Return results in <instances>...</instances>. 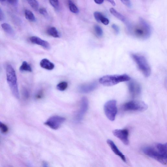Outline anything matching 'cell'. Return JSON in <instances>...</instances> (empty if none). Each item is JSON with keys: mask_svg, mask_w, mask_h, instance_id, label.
<instances>
[{"mask_svg": "<svg viewBox=\"0 0 167 167\" xmlns=\"http://www.w3.org/2000/svg\"><path fill=\"white\" fill-rule=\"evenodd\" d=\"M89 108V102L87 98L83 97L81 101L80 108L76 115L75 121L77 123L81 122L83 119Z\"/></svg>", "mask_w": 167, "mask_h": 167, "instance_id": "ba28073f", "label": "cell"}, {"mask_svg": "<svg viewBox=\"0 0 167 167\" xmlns=\"http://www.w3.org/2000/svg\"><path fill=\"white\" fill-rule=\"evenodd\" d=\"M48 34L54 38H59L60 35L56 28L54 27H51L49 28L47 31Z\"/></svg>", "mask_w": 167, "mask_h": 167, "instance_id": "d6986e66", "label": "cell"}, {"mask_svg": "<svg viewBox=\"0 0 167 167\" xmlns=\"http://www.w3.org/2000/svg\"><path fill=\"white\" fill-rule=\"evenodd\" d=\"M20 70L21 71L29 72H31L32 71L31 66L26 61H24L23 62L22 65L20 67Z\"/></svg>", "mask_w": 167, "mask_h": 167, "instance_id": "44dd1931", "label": "cell"}, {"mask_svg": "<svg viewBox=\"0 0 167 167\" xmlns=\"http://www.w3.org/2000/svg\"><path fill=\"white\" fill-rule=\"evenodd\" d=\"M142 152L145 155L154 159L164 165H166L167 157H165L160 154L157 150L152 147L146 146L142 149Z\"/></svg>", "mask_w": 167, "mask_h": 167, "instance_id": "8992f818", "label": "cell"}, {"mask_svg": "<svg viewBox=\"0 0 167 167\" xmlns=\"http://www.w3.org/2000/svg\"><path fill=\"white\" fill-rule=\"evenodd\" d=\"M96 35L99 37H101L103 34V32L102 28L98 25H96L94 27Z\"/></svg>", "mask_w": 167, "mask_h": 167, "instance_id": "d4e9b609", "label": "cell"}, {"mask_svg": "<svg viewBox=\"0 0 167 167\" xmlns=\"http://www.w3.org/2000/svg\"><path fill=\"white\" fill-rule=\"evenodd\" d=\"M39 12L40 14L47 18L49 16L48 13L46 9L44 8H42L39 9Z\"/></svg>", "mask_w": 167, "mask_h": 167, "instance_id": "f1b7e54d", "label": "cell"}, {"mask_svg": "<svg viewBox=\"0 0 167 167\" xmlns=\"http://www.w3.org/2000/svg\"><path fill=\"white\" fill-rule=\"evenodd\" d=\"M40 65L43 68L49 70H52L55 68L54 64L46 58H44L41 60L40 63Z\"/></svg>", "mask_w": 167, "mask_h": 167, "instance_id": "9a60e30c", "label": "cell"}, {"mask_svg": "<svg viewBox=\"0 0 167 167\" xmlns=\"http://www.w3.org/2000/svg\"><path fill=\"white\" fill-rule=\"evenodd\" d=\"M51 5L55 9H58L59 7L58 0H49Z\"/></svg>", "mask_w": 167, "mask_h": 167, "instance_id": "83f0119b", "label": "cell"}, {"mask_svg": "<svg viewBox=\"0 0 167 167\" xmlns=\"http://www.w3.org/2000/svg\"><path fill=\"white\" fill-rule=\"evenodd\" d=\"M69 6L70 10L72 13L77 14L79 12V10L76 5L71 1H68Z\"/></svg>", "mask_w": 167, "mask_h": 167, "instance_id": "7402d4cb", "label": "cell"}, {"mask_svg": "<svg viewBox=\"0 0 167 167\" xmlns=\"http://www.w3.org/2000/svg\"><path fill=\"white\" fill-rule=\"evenodd\" d=\"M65 121V118L63 117L55 116L51 117L44 123L51 128L54 130L58 129Z\"/></svg>", "mask_w": 167, "mask_h": 167, "instance_id": "9c48e42d", "label": "cell"}, {"mask_svg": "<svg viewBox=\"0 0 167 167\" xmlns=\"http://www.w3.org/2000/svg\"><path fill=\"white\" fill-rule=\"evenodd\" d=\"M128 89L131 96L133 98L138 97L141 93V88L140 85L135 81H131L128 83Z\"/></svg>", "mask_w": 167, "mask_h": 167, "instance_id": "8fae6325", "label": "cell"}, {"mask_svg": "<svg viewBox=\"0 0 167 167\" xmlns=\"http://www.w3.org/2000/svg\"><path fill=\"white\" fill-rule=\"evenodd\" d=\"M110 12L113 16H114L117 18L124 23L126 26L128 25L129 23L127 21V20L125 17L121 13L119 12L115 9L111 8L110 9Z\"/></svg>", "mask_w": 167, "mask_h": 167, "instance_id": "2e32d148", "label": "cell"}, {"mask_svg": "<svg viewBox=\"0 0 167 167\" xmlns=\"http://www.w3.org/2000/svg\"><path fill=\"white\" fill-rule=\"evenodd\" d=\"M7 79L12 94L17 99L19 98L17 78L16 72L11 65H8L6 67Z\"/></svg>", "mask_w": 167, "mask_h": 167, "instance_id": "7a4b0ae2", "label": "cell"}, {"mask_svg": "<svg viewBox=\"0 0 167 167\" xmlns=\"http://www.w3.org/2000/svg\"><path fill=\"white\" fill-rule=\"evenodd\" d=\"M2 27L3 30L11 36H14L15 33L14 30L11 26L9 24L6 23L2 24L1 25Z\"/></svg>", "mask_w": 167, "mask_h": 167, "instance_id": "ac0fdd59", "label": "cell"}, {"mask_svg": "<svg viewBox=\"0 0 167 167\" xmlns=\"http://www.w3.org/2000/svg\"><path fill=\"white\" fill-rule=\"evenodd\" d=\"M121 2L125 6L129 8L132 7V5L130 0H121Z\"/></svg>", "mask_w": 167, "mask_h": 167, "instance_id": "4dcf8cb0", "label": "cell"}, {"mask_svg": "<svg viewBox=\"0 0 167 167\" xmlns=\"http://www.w3.org/2000/svg\"><path fill=\"white\" fill-rule=\"evenodd\" d=\"M97 84L96 82L82 85L79 88L80 92L86 93L94 90L97 87Z\"/></svg>", "mask_w": 167, "mask_h": 167, "instance_id": "5bb4252c", "label": "cell"}, {"mask_svg": "<svg viewBox=\"0 0 167 167\" xmlns=\"http://www.w3.org/2000/svg\"><path fill=\"white\" fill-rule=\"evenodd\" d=\"M104 0H94L95 3L99 5L102 4L104 2Z\"/></svg>", "mask_w": 167, "mask_h": 167, "instance_id": "e575fe53", "label": "cell"}, {"mask_svg": "<svg viewBox=\"0 0 167 167\" xmlns=\"http://www.w3.org/2000/svg\"><path fill=\"white\" fill-rule=\"evenodd\" d=\"M8 2L12 5H16L18 3V0H7Z\"/></svg>", "mask_w": 167, "mask_h": 167, "instance_id": "836d02e7", "label": "cell"}, {"mask_svg": "<svg viewBox=\"0 0 167 167\" xmlns=\"http://www.w3.org/2000/svg\"><path fill=\"white\" fill-rule=\"evenodd\" d=\"M131 35L136 38L145 39L150 37L151 34V29L149 24L142 18L139 19L138 24L132 26L129 24L127 26Z\"/></svg>", "mask_w": 167, "mask_h": 167, "instance_id": "6da1fadb", "label": "cell"}, {"mask_svg": "<svg viewBox=\"0 0 167 167\" xmlns=\"http://www.w3.org/2000/svg\"><path fill=\"white\" fill-rule=\"evenodd\" d=\"M107 143L111 149L112 151L115 154L121 158L122 161L124 162H126V159L123 154L118 149L115 143L112 140L108 139Z\"/></svg>", "mask_w": 167, "mask_h": 167, "instance_id": "7c38bea8", "label": "cell"}, {"mask_svg": "<svg viewBox=\"0 0 167 167\" xmlns=\"http://www.w3.org/2000/svg\"><path fill=\"white\" fill-rule=\"evenodd\" d=\"M5 1V0H0V2H4Z\"/></svg>", "mask_w": 167, "mask_h": 167, "instance_id": "74e56055", "label": "cell"}, {"mask_svg": "<svg viewBox=\"0 0 167 167\" xmlns=\"http://www.w3.org/2000/svg\"><path fill=\"white\" fill-rule=\"evenodd\" d=\"M100 23H101L105 25H108L109 24V21L108 18L103 15L100 19Z\"/></svg>", "mask_w": 167, "mask_h": 167, "instance_id": "f546056e", "label": "cell"}, {"mask_svg": "<svg viewBox=\"0 0 167 167\" xmlns=\"http://www.w3.org/2000/svg\"><path fill=\"white\" fill-rule=\"evenodd\" d=\"M148 108V106L144 102L139 101H132L125 103L123 109L127 111L143 112Z\"/></svg>", "mask_w": 167, "mask_h": 167, "instance_id": "5b68a950", "label": "cell"}, {"mask_svg": "<svg viewBox=\"0 0 167 167\" xmlns=\"http://www.w3.org/2000/svg\"><path fill=\"white\" fill-rule=\"evenodd\" d=\"M31 7L35 11L38 9L39 4L36 0H26Z\"/></svg>", "mask_w": 167, "mask_h": 167, "instance_id": "603a6c76", "label": "cell"}, {"mask_svg": "<svg viewBox=\"0 0 167 167\" xmlns=\"http://www.w3.org/2000/svg\"><path fill=\"white\" fill-rule=\"evenodd\" d=\"M30 40L32 43L41 46L46 49L49 50L51 49L50 45L49 42L38 37L32 36L30 38Z\"/></svg>", "mask_w": 167, "mask_h": 167, "instance_id": "4fadbf2b", "label": "cell"}, {"mask_svg": "<svg viewBox=\"0 0 167 167\" xmlns=\"http://www.w3.org/2000/svg\"><path fill=\"white\" fill-rule=\"evenodd\" d=\"M131 57L136 64L139 70L146 77H148L151 74L150 66L146 59L144 56L135 54L131 55Z\"/></svg>", "mask_w": 167, "mask_h": 167, "instance_id": "277c9868", "label": "cell"}, {"mask_svg": "<svg viewBox=\"0 0 167 167\" xmlns=\"http://www.w3.org/2000/svg\"><path fill=\"white\" fill-rule=\"evenodd\" d=\"M25 16L26 19L31 22L35 21V17L33 12L28 10H26L25 12Z\"/></svg>", "mask_w": 167, "mask_h": 167, "instance_id": "ffe728a7", "label": "cell"}, {"mask_svg": "<svg viewBox=\"0 0 167 167\" xmlns=\"http://www.w3.org/2000/svg\"><path fill=\"white\" fill-rule=\"evenodd\" d=\"M107 1L110 3L113 6H115L116 5L114 0H107Z\"/></svg>", "mask_w": 167, "mask_h": 167, "instance_id": "8d00e7d4", "label": "cell"}, {"mask_svg": "<svg viewBox=\"0 0 167 167\" xmlns=\"http://www.w3.org/2000/svg\"><path fill=\"white\" fill-rule=\"evenodd\" d=\"M4 16L2 11L0 8V21H2L4 19Z\"/></svg>", "mask_w": 167, "mask_h": 167, "instance_id": "d590c367", "label": "cell"}, {"mask_svg": "<svg viewBox=\"0 0 167 167\" xmlns=\"http://www.w3.org/2000/svg\"><path fill=\"white\" fill-rule=\"evenodd\" d=\"M103 15L102 13L97 11L95 12L94 13L95 18L96 21L99 23H100V19Z\"/></svg>", "mask_w": 167, "mask_h": 167, "instance_id": "4316f807", "label": "cell"}, {"mask_svg": "<svg viewBox=\"0 0 167 167\" xmlns=\"http://www.w3.org/2000/svg\"><path fill=\"white\" fill-rule=\"evenodd\" d=\"M130 77L126 74L122 75H106L100 78V83L105 86H111L119 83L128 81Z\"/></svg>", "mask_w": 167, "mask_h": 167, "instance_id": "3957f363", "label": "cell"}, {"mask_svg": "<svg viewBox=\"0 0 167 167\" xmlns=\"http://www.w3.org/2000/svg\"><path fill=\"white\" fill-rule=\"evenodd\" d=\"M68 83L66 82H62L58 84L57 86V89L61 91H63L67 88Z\"/></svg>", "mask_w": 167, "mask_h": 167, "instance_id": "cb8c5ba5", "label": "cell"}, {"mask_svg": "<svg viewBox=\"0 0 167 167\" xmlns=\"http://www.w3.org/2000/svg\"><path fill=\"white\" fill-rule=\"evenodd\" d=\"M113 133L114 135L121 140L125 145H129V132L128 129H116L113 131Z\"/></svg>", "mask_w": 167, "mask_h": 167, "instance_id": "30bf717a", "label": "cell"}, {"mask_svg": "<svg viewBox=\"0 0 167 167\" xmlns=\"http://www.w3.org/2000/svg\"><path fill=\"white\" fill-rule=\"evenodd\" d=\"M116 100H112L106 102L104 106L105 115L110 121H115L117 114L118 109Z\"/></svg>", "mask_w": 167, "mask_h": 167, "instance_id": "52a82bcc", "label": "cell"}, {"mask_svg": "<svg viewBox=\"0 0 167 167\" xmlns=\"http://www.w3.org/2000/svg\"><path fill=\"white\" fill-rule=\"evenodd\" d=\"M112 28L114 30L117 35H118L119 32V28L118 26L115 24H113L112 25Z\"/></svg>", "mask_w": 167, "mask_h": 167, "instance_id": "d6a6232c", "label": "cell"}, {"mask_svg": "<svg viewBox=\"0 0 167 167\" xmlns=\"http://www.w3.org/2000/svg\"><path fill=\"white\" fill-rule=\"evenodd\" d=\"M22 94L25 98L27 99L29 96V93L28 91L26 89L24 88L22 90Z\"/></svg>", "mask_w": 167, "mask_h": 167, "instance_id": "1f68e13d", "label": "cell"}, {"mask_svg": "<svg viewBox=\"0 0 167 167\" xmlns=\"http://www.w3.org/2000/svg\"><path fill=\"white\" fill-rule=\"evenodd\" d=\"M0 130L3 133H6L8 131V128L7 126L0 122Z\"/></svg>", "mask_w": 167, "mask_h": 167, "instance_id": "484cf974", "label": "cell"}, {"mask_svg": "<svg viewBox=\"0 0 167 167\" xmlns=\"http://www.w3.org/2000/svg\"><path fill=\"white\" fill-rule=\"evenodd\" d=\"M158 151L164 156L167 157V143H158L156 146Z\"/></svg>", "mask_w": 167, "mask_h": 167, "instance_id": "e0dca14e", "label": "cell"}]
</instances>
